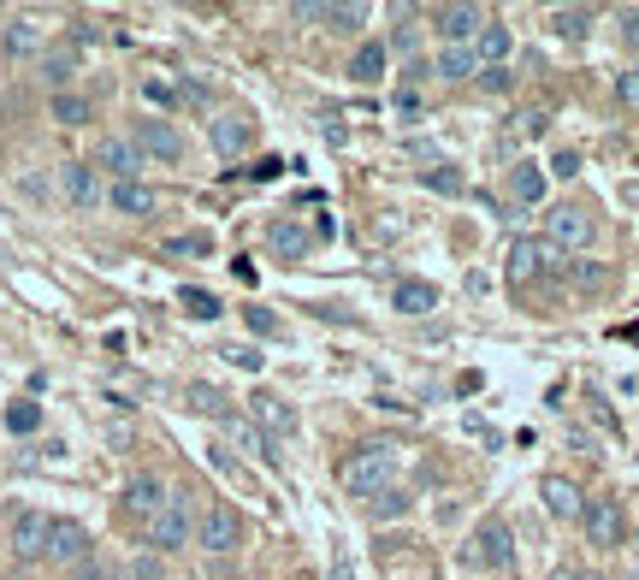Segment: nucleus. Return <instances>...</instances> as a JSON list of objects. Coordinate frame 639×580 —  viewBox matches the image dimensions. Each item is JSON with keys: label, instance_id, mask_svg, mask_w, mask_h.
Instances as JSON below:
<instances>
[{"label": "nucleus", "instance_id": "obj_1", "mask_svg": "<svg viewBox=\"0 0 639 580\" xmlns=\"http://www.w3.org/2000/svg\"><path fill=\"white\" fill-rule=\"evenodd\" d=\"M396 486V445H361V456L343 463V491L350 498H379Z\"/></svg>", "mask_w": 639, "mask_h": 580}, {"label": "nucleus", "instance_id": "obj_2", "mask_svg": "<svg viewBox=\"0 0 639 580\" xmlns=\"http://www.w3.org/2000/svg\"><path fill=\"white\" fill-rule=\"evenodd\" d=\"M189 534H196V521H189V498L184 491H172L166 509L143 527V539H148V551L161 557V551H178V545H189Z\"/></svg>", "mask_w": 639, "mask_h": 580}, {"label": "nucleus", "instance_id": "obj_3", "mask_svg": "<svg viewBox=\"0 0 639 580\" xmlns=\"http://www.w3.org/2000/svg\"><path fill=\"white\" fill-rule=\"evenodd\" d=\"M592 237H598V219L586 208H575V201H563V208L545 214V244L550 249H586Z\"/></svg>", "mask_w": 639, "mask_h": 580}, {"label": "nucleus", "instance_id": "obj_4", "mask_svg": "<svg viewBox=\"0 0 639 580\" xmlns=\"http://www.w3.org/2000/svg\"><path fill=\"white\" fill-rule=\"evenodd\" d=\"M196 545H202V551H214V557L237 551V545H244V516H237L231 504H214V509H202Z\"/></svg>", "mask_w": 639, "mask_h": 580}, {"label": "nucleus", "instance_id": "obj_5", "mask_svg": "<svg viewBox=\"0 0 639 580\" xmlns=\"http://www.w3.org/2000/svg\"><path fill=\"white\" fill-rule=\"evenodd\" d=\"M557 255H563V249H550L545 237H515V244H509V255H504L509 284H533L545 267H557Z\"/></svg>", "mask_w": 639, "mask_h": 580}, {"label": "nucleus", "instance_id": "obj_6", "mask_svg": "<svg viewBox=\"0 0 639 580\" xmlns=\"http://www.w3.org/2000/svg\"><path fill=\"white\" fill-rule=\"evenodd\" d=\"M580 527H586V539H592L598 551H616V545L628 539V521H621V504L616 498H586Z\"/></svg>", "mask_w": 639, "mask_h": 580}, {"label": "nucleus", "instance_id": "obj_7", "mask_svg": "<svg viewBox=\"0 0 639 580\" xmlns=\"http://www.w3.org/2000/svg\"><path fill=\"white\" fill-rule=\"evenodd\" d=\"M42 557L60 562V569H78V562H90V534H83V521H48Z\"/></svg>", "mask_w": 639, "mask_h": 580}, {"label": "nucleus", "instance_id": "obj_8", "mask_svg": "<svg viewBox=\"0 0 639 580\" xmlns=\"http://www.w3.org/2000/svg\"><path fill=\"white\" fill-rule=\"evenodd\" d=\"M166 498H172V491H166L161 474H131V480H125V516L143 521V527L166 509Z\"/></svg>", "mask_w": 639, "mask_h": 580}, {"label": "nucleus", "instance_id": "obj_9", "mask_svg": "<svg viewBox=\"0 0 639 580\" xmlns=\"http://www.w3.org/2000/svg\"><path fill=\"white\" fill-rule=\"evenodd\" d=\"M131 143L143 148V155H154L161 166H178L184 160V136H178V125H166V118H143Z\"/></svg>", "mask_w": 639, "mask_h": 580}, {"label": "nucleus", "instance_id": "obj_10", "mask_svg": "<svg viewBox=\"0 0 639 580\" xmlns=\"http://www.w3.org/2000/svg\"><path fill=\"white\" fill-rule=\"evenodd\" d=\"M486 30V7H439V37H444V48H474V37Z\"/></svg>", "mask_w": 639, "mask_h": 580}, {"label": "nucleus", "instance_id": "obj_11", "mask_svg": "<svg viewBox=\"0 0 639 580\" xmlns=\"http://www.w3.org/2000/svg\"><path fill=\"white\" fill-rule=\"evenodd\" d=\"M207 143H214V155H244V148L255 143V118L249 113H219L214 125H207Z\"/></svg>", "mask_w": 639, "mask_h": 580}, {"label": "nucleus", "instance_id": "obj_12", "mask_svg": "<svg viewBox=\"0 0 639 580\" xmlns=\"http://www.w3.org/2000/svg\"><path fill=\"white\" fill-rule=\"evenodd\" d=\"M95 166H107V173H113V184H131L136 173H143V148H136L131 136H101Z\"/></svg>", "mask_w": 639, "mask_h": 580}, {"label": "nucleus", "instance_id": "obj_13", "mask_svg": "<svg viewBox=\"0 0 639 580\" xmlns=\"http://www.w3.org/2000/svg\"><path fill=\"white\" fill-rule=\"evenodd\" d=\"M468 562H486V569H509V562H515L509 527H504V521H480V534H474V551H468Z\"/></svg>", "mask_w": 639, "mask_h": 580}, {"label": "nucleus", "instance_id": "obj_14", "mask_svg": "<svg viewBox=\"0 0 639 580\" xmlns=\"http://www.w3.org/2000/svg\"><path fill=\"white\" fill-rule=\"evenodd\" d=\"M249 421L261 426V433H297V408H290L285 397H272V391H255L249 397Z\"/></svg>", "mask_w": 639, "mask_h": 580}, {"label": "nucleus", "instance_id": "obj_15", "mask_svg": "<svg viewBox=\"0 0 639 580\" xmlns=\"http://www.w3.org/2000/svg\"><path fill=\"white\" fill-rule=\"evenodd\" d=\"M60 190L72 208H95L101 201V178H95V166H83V160H65L60 166Z\"/></svg>", "mask_w": 639, "mask_h": 580}, {"label": "nucleus", "instance_id": "obj_16", "mask_svg": "<svg viewBox=\"0 0 639 580\" xmlns=\"http://www.w3.org/2000/svg\"><path fill=\"white\" fill-rule=\"evenodd\" d=\"M107 201H113V214H125V219H148L154 208H161V196H154L143 178H131V184H113V190H107Z\"/></svg>", "mask_w": 639, "mask_h": 580}, {"label": "nucleus", "instance_id": "obj_17", "mask_svg": "<svg viewBox=\"0 0 639 580\" xmlns=\"http://www.w3.org/2000/svg\"><path fill=\"white\" fill-rule=\"evenodd\" d=\"M539 498H545V509H550V516H557V521H575L580 509H586L580 486H575V480H563V474H550V480L539 486Z\"/></svg>", "mask_w": 639, "mask_h": 580}, {"label": "nucleus", "instance_id": "obj_18", "mask_svg": "<svg viewBox=\"0 0 639 580\" xmlns=\"http://www.w3.org/2000/svg\"><path fill=\"white\" fill-rule=\"evenodd\" d=\"M509 48H515L509 24H492V19H486V30L474 37V65H480V72H492V65H504V60H509Z\"/></svg>", "mask_w": 639, "mask_h": 580}, {"label": "nucleus", "instance_id": "obj_19", "mask_svg": "<svg viewBox=\"0 0 639 580\" xmlns=\"http://www.w3.org/2000/svg\"><path fill=\"white\" fill-rule=\"evenodd\" d=\"M297 19H315V24H332V30H361L368 24V7H320V0H302Z\"/></svg>", "mask_w": 639, "mask_h": 580}, {"label": "nucleus", "instance_id": "obj_20", "mask_svg": "<svg viewBox=\"0 0 639 580\" xmlns=\"http://www.w3.org/2000/svg\"><path fill=\"white\" fill-rule=\"evenodd\" d=\"M391 309L396 314H433L439 309V290L426 284V279H403V284L391 290Z\"/></svg>", "mask_w": 639, "mask_h": 580}, {"label": "nucleus", "instance_id": "obj_21", "mask_svg": "<svg viewBox=\"0 0 639 580\" xmlns=\"http://www.w3.org/2000/svg\"><path fill=\"white\" fill-rule=\"evenodd\" d=\"M48 521H54V516H37V509H24V516L12 521V551H19V557H42Z\"/></svg>", "mask_w": 639, "mask_h": 580}, {"label": "nucleus", "instance_id": "obj_22", "mask_svg": "<svg viewBox=\"0 0 639 580\" xmlns=\"http://www.w3.org/2000/svg\"><path fill=\"white\" fill-rule=\"evenodd\" d=\"M267 249L279 255V261H302V255L315 249V237L302 226H290V219H279V226H267Z\"/></svg>", "mask_w": 639, "mask_h": 580}, {"label": "nucleus", "instance_id": "obj_23", "mask_svg": "<svg viewBox=\"0 0 639 580\" xmlns=\"http://www.w3.org/2000/svg\"><path fill=\"white\" fill-rule=\"evenodd\" d=\"M226 433L237 438V450H249V456H272V438H267L255 421H244V415H226Z\"/></svg>", "mask_w": 639, "mask_h": 580}, {"label": "nucleus", "instance_id": "obj_24", "mask_svg": "<svg viewBox=\"0 0 639 580\" xmlns=\"http://www.w3.org/2000/svg\"><path fill=\"white\" fill-rule=\"evenodd\" d=\"M433 72L444 77V83H462V77H474L480 65H474V48H444V54L433 60Z\"/></svg>", "mask_w": 639, "mask_h": 580}, {"label": "nucleus", "instance_id": "obj_25", "mask_svg": "<svg viewBox=\"0 0 639 580\" xmlns=\"http://www.w3.org/2000/svg\"><path fill=\"white\" fill-rule=\"evenodd\" d=\"M509 196L515 201H539L545 196V166H509Z\"/></svg>", "mask_w": 639, "mask_h": 580}, {"label": "nucleus", "instance_id": "obj_26", "mask_svg": "<svg viewBox=\"0 0 639 580\" xmlns=\"http://www.w3.org/2000/svg\"><path fill=\"white\" fill-rule=\"evenodd\" d=\"M350 77H355V83H379V77H385V48H379V42H361L355 60H350Z\"/></svg>", "mask_w": 639, "mask_h": 580}, {"label": "nucleus", "instance_id": "obj_27", "mask_svg": "<svg viewBox=\"0 0 639 580\" xmlns=\"http://www.w3.org/2000/svg\"><path fill=\"white\" fill-rule=\"evenodd\" d=\"M409 509H414V491L391 486V491H379V498H373V521H396V516H409Z\"/></svg>", "mask_w": 639, "mask_h": 580}, {"label": "nucleus", "instance_id": "obj_28", "mask_svg": "<svg viewBox=\"0 0 639 580\" xmlns=\"http://www.w3.org/2000/svg\"><path fill=\"white\" fill-rule=\"evenodd\" d=\"M550 30H557V37H586V30H592V7H557L550 12Z\"/></svg>", "mask_w": 639, "mask_h": 580}, {"label": "nucleus", "instance_id": "obj_29", "mask_svg": "<svg viewBox=\"0 0 639 580\" xmlns=\"http://www.w3.org/2000/svg\"><path fill=\"white\" fill-rule=\"evenodd\" d=\"M178 302H184V314H196V320H214L219 314V297H214V290H202V284H184Z\"/></svg>", "mask_w": 639, "mask_h": 580}, {"label": "nucleus", "instance_id": "obj_30", "mask_svg": "<svg viewBox=\"0 0 639 580\" xmlns=\"http://www.w3.org/2000/svg\"><path fill=\"white\" fill-rule=\"evenodd\" d=\"M72 72H78V54H72V48H54V54L42 60V77L54 83V90H65V83H72Z\"/></svg>", "mask_w": 639, "mask_h": 580}, {"label": "nucleus", "instance_id": "obj_31", "mask_svg": "<svg viewBox=\"0 0 639 580\" xmlns=\"http://www.w3.org/2000/svg\"><path fill=\"white\" fill-rule=\"evenodd\" d=\"M184 397H189V408H196V415H219V421H226V391H214V385H189Z\"/></svg>", "mask_w": 639, "mask_h": 580}, {"label": "nucleus", "instance_id": "obj_32", "mask_svg": "<svg viewBox=\"0 0 639 580\" xmlns=\"http://www.w3.org/2000/svg\"><path fill=\"white\" fill-rule=\"evenodd\" d=\"M37 48H42V37H37V24H7V54L12 60H24V54H37Z\"/></svg>", "mask_w": 639, "mask_h": 580}, {"label": "nucleus", "instance_id": "obj_33", "mask_svg": "<svg viewBox=\"0 0 639 580\" xmlns=\"http://www.w3.org/2000/svg\"><path fill=\"white\" fill-rule=\"evenodd\" d=\"M54 118L60 125H90V101L83 95H54Z\"/></svg>", "mask_w": 639, "mask_h": 580}, {"label": "nucleus", "instance_id": "obj_34", "mask_svg": "<svg viewBox=\"0 0 639 580\" xmlns=\"http://www.w3.org/2000/svg\"><path fill=\"white\" fill-rule=\"evenodd\" d=\"M421 184H426V190H439V196H462V173H451V166H426Z\"/></svg>", "mask_w": 639, "mask_h": 580}, {"label": "nucleus", "instance_id": "obj_35", "mask_svg": "<svg viewBox=\"0 0 639 580\" xmlns=\"http://www.w3.org/2000/svg\"><path fill=\"white\" fill-rule=\"evenodd\" d=\"M166 255H214V237H207V231H184V237H166Z\"/></svg>", "mask_w": 639, "mask_h": 580}, {"label": "nucleus", "instance_id": "obj_36", "mask_svg": "<svg viewBox=\"0 0 639 580\" xmlns=\"http://www.w3.org/2000/svg\"><path fill=\"white\" fill-rule=\"evenodd\" d=\"M42 426V408L37 403H12L7 408V433H37Z\"/></svg>", "mask_w": 639, "mask_h": 580}, {"label": "nucleus", "instance_id": "obj_37", "mask_svg": "<svg viewBox=\"0 0 639 580\" xmlns=\"http://www.w3.org/2000/svg\"><path fill=\"white\" fill-rule=\"evenodd\" d=\"M219 355H226L231 367H244V373H255V367H261V350H249V344H231V350H219Z\"/></svg>", "mask_w": 639, "mask_h": 580}, {"label": "nucleus", "instance_id": "obj_38", "mask_svg": "<svg viewBox=\"0 0 639 580\" xmlns=\"http://www.w3.org/2000/svg\"><path fill=\"white\" fill-rule=\"evenodd\" d=\"M616 101H621V107H639V72H621L616 77Z\"/></svg>", "mask_w": 639, "mask_h": 580}, {"label": "nucleus", "instance_id": "obj_39", "mask_svg": "<svg viewBox=\"0 0 639 580\" xmlns=\"http://www.w3.org/2000/svg\"><path fill=\"white\" fill-rule=\"evenodd\" d=\"M143 95L154 101V107H172V101H178V90H172V83H161V77H148V83H143Z\"/></svg>", "mask_w": 639, "mask_h": 580}, {"label": "nucleus", "instance_id": "obj_40", "mask_svg": "<svg viewBox=\"0 0 639 580\" xmlns=\"http://www.w3.org/2000/svg\"><path fill=\"white\" fill-rule=\"evenodd\" d=\"M480 90H486V95H504V90H509V72H504V65H492V72H480Z\"/></svg>", "mask_w": 639, "mask_h": 580}, {"label": "nucleus", "instance_id": "obj_41", "mask_svg": "<svg viewBox=\"0 0 639 580\" xmlns=\"http://www.w3.org/2000/svg\"><path fill=\"white\" fill-rule=\"evenodd\" d=\"M550 173H557V178H575V173H580V155H575V148H563V155H550Z\"/></svg>", "mask_w": 639, "mask_h": 580}, {"label": "nucleus", "instance_id": "obj_42", "mask_svg": "<svg viewBox=\"0 0 639 580\" xmlns=\"http://www.w3.org/2000/svg\"><path fill=\"white\" fill-rule=\"evenodd\" d=\"M131 580H161V557H154V551L136 557V562H131Z\"/></svg>", "mask_w": 639, "mask_h": 580}, {"label": "nucleus", "instance_id": "obj_43", "mask_svg": "<svg viewBox=\"0 0 639 580\" xmlns=\"http://www.w3.org/2000/svg\"><path fill=\"white\" fill-rule=\"evenodd\" d=\"M621 42H628L633 54H639V7H633V12H621Z\"/></svg>", "mask_w": 639, "mask_h": 580}, {"label": "nucleus", "instance_id": "obj_44", "mask_svg": "<svg viewBox=\"0 0 639 580\" xmlns=\"http://www.w3.org/2000/svg\"><path fill=\"white\" fill-rule=\"evenodd\" d=\"M550 580H604L598 569H575V562H568V569H550Z\"/></svg>", "mask_w": 639, "mask_h": 580}, {"label": "nucleus", "instance_id": "obj_45", "mask_svg": "<svg viewBox=\"0 0 639 580\" xmlns=\"http://www.w3.org/2000/svg\"><path fill=\"white\" fill-rule=\"evenodd\" d=\"M249 327H255V332H267V338H272V332H279V320H272L267 309H249Z\"/></svg>", "mask_w": 639, "mask_h": 580}, {"label": "nucleus", "instance_id": "obj_46", "mask_svg": "<svg viewBox=\"0 0 639 580\" xmlns=\"http://www.w3.org/2000/svg\"><path fill=\"white\" fill-rule=\"evenodd\" d=\"M72 580H107V569H101V562L90 557V562H78V569H72Z\"/></svg>", "mask_w": 639, "mask_h": 580}, {"label": "nucleus", "instance_id": "obj_47", "mask_svg": "<svg viewBox=\"0 0 639 580\" xmlns=\"http://www.w3.org/2000/svg\"><path fill=\"white\" fill-rule=\"evenodd\" d=\"M396 113H403V118H414V113H421V95H414V90H403V95H396Z\"/></svg>", "mask_w": 639, "mask_h": 580}, {"label": "nucleus", "instance_id": "obj_48", "mask_svg": "<svg viewBox=\"0 0 639 580\" xmlns=\"http://www.w3.org/2000/svg\"><path fill=\"white\" fill-rule=\"evenodd\" d=\"M332 580H355V569H350V557H338V562H332Z\"/></svg>", "mask_w": 639, "mask_h": 580}, {"label": "nucleus", "instance_id": "obj_49", "mask_svg": "<svg viewBox=\"0 0 639 580\" xmlns=\"http://www.w3.org/2000/svg\"><path fill=\"white\" fill-rule=\"evenodd\" d=\"M628 580H639V569H633V574H628Z\"/></svg>", "mask_w": 639, "mask_h": 580}, {"label": "nucleus", "instance_id": "obj_50", "mask_svg": "<svg viewBox=\"0 0 639 580\" xmlns=\"http://www.w3.org/2000/svg\"><path fill=\"white\" fill-rule=\"evenodd\" d=\"M633 72H639V65H633Z\"/></svg>", "mask_w": 639, "mask_h": 580}, {"label": "nucleus", "instance_id": "obj_51", "mask_svg": "<svg viewBox=\"0 0 639 580\" xmlns=\"http://www.w3.org/2000/svg\"><path fill=\"white\" fill-rule=\"evenodd\" d=\"M196 580H202V574H196Z\"/></svg>", "mask_w": 639, "mask_h": 580}]
</instances>
